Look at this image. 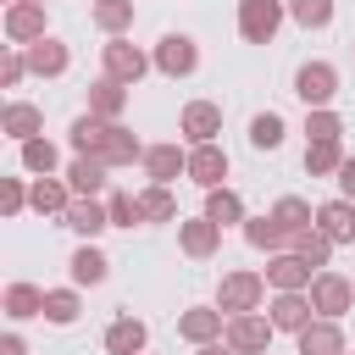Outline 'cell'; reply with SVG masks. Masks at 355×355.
<instances>
[{
	"instance_id": "6",
	"label": "cell",
	"mask_w": 355,
	"mask_h": 355,
	"mask_svg": "<svg viewBox=\"0 0 355 355\" xmlns=\"http://www.w3.org/2000/svg\"><path fill=\"white\" fill-rule=\"evenodd\" d=\"M294 94L305 100V111H311V105H333V94H338V67H333V61H305V67L294 72Z\"/></svg>"
},
{
	"instance_id": "12",
	"label": "cell",
	"mask_w": 355,
	"mask_h": 355,
	"mask_svg": "<svg viewBox=\"0 0 355 355\" xmlns=\"http://www.w3.org/2000/svg\"><path fill=\"white\" fill-rule=\"evenodd\" d=\"M139 166H144L150 183H172V178H189V150L178 139H166V144H150Z\"/></svg>"
},
{
	"instance_id": "39",
	"label": "cell",
	"mask_w": 355,
	"mask_h": 355,
	"mask_svg": "<svg viewBox=\"0 0 355 355\" xmlns=\"http://www.w3.org/2000/svg\"><path fill=\"white\" fill-rule=\"evenodd\" d=\"M305 139H344V122L333 105H311L305 111Z\"/></svg>"
},
{
	"instance_id": "29",
	"label": "cell",
	"mask_w": 355,
	"mask_h": 355,
	"mask_svg": "<svg viewBox=\"0 0 355 355\" xmlns=\"http://www.w3.org/2000/svg\"><path fill=\"white\" fill-rule=\"evenodd\" d=\"M0 311H6L11 322H33V316H44V288H33V283H6Z\"/></svg>"
},
{
	"instance_id": "3",
	"label": "cell",
	"mask_w": 355,
	"mask_h": 355,
	"mask_svg": "<svg viewBox=\"0 0 355 355\" xmlns=\"http://www.w3.org/2000/svg\"><path fill=\"white\" fill-rule=\"evenodd\" d=\"M283 22H288L283 0H239V39L244 44H272Z\"/></svg>"
},
{
	"instance_id": "45",
	"label": "cell",
	"mask_w": 355,
	"mask_h": 355,
	"mask_svg": "<svg viewBox=\"0 0 355 355\" xmlns=\"http://www.w3.org/2000/svg\"><path fill=\"white\" fill-rule=\"evenodd\" d=\"M0 355H28V344H22V333H6V338H0Z\"/></svg>"
},
{
	"instance_id": "44",
	"label": "cell",
	"mask_w": 355,
	"mask_h": 355,
	"mask_svg": "<svg viewBox=\"0 0 355 355\" xmlns=\"http://www.w3.org/2000/svg\"><path fill=\"white\" fill-rule=\"evenodd\" d=\"M333 183H338V194H344V200H355V155L338 166V178H333Z\"/></svg>"
},
{
	"instance_id": "37",
	"label": "cell",
	"mask_w": 355,
	"mask_h": 355,
	"mask_svg": "<svg viewBox=\"0 0 355 355\" xmlns=\"http://www.w3.org/2000/svg\"><path fill=\"white\" fill-rule=\"evenodd\" d=\"M139 200H144V222H178V200H172V183H150Z\"/></svg>"
},
{
	"instance_id": "20",
	"label": "cell",
	"mask_w": 355,
	"mask_h": 355,
	"mask_svg": "<svg viewBox=\"0 0 355 355\" xmlns=\"http://www.w3.org/2000/svg\"><path fill=\"white\" fill-rule=\"evenodd\" d=\"M0 133H6V139H17V144H28V139H39V133H44V111H39V105H28V100H11V105L0 111Z\"/></svg>"
},
{
	"instance_id": "5",
	"label": "cell",
	"mask_w": 355,
	"mask_h": 355,
	"mask_svg": "<svg viewBox=\"0 0 355 355\" xmlns=\"http://www.w3.org/2000/svg\"><path fill=\"white\" fill-rule=\"evenodd\" d=\"M272 333H277V327H272L266 311H244V316H227V333H222V338H227L239 355H266V349H272Z\"/></svg>"
},
{
	"instance_id": "4",
	"label": "cell",
	"mask_w": 355,
	"mask_h": 355,
	"mask_svg": "<svg viewBox=\"0 0 355 355\" xmlns=\"http://www.w3.org/2000/svg\"><path fill=\"white\" fill-rule=\"evenodd\" d=\"M311 305H316V316H344L349 305H355V277H344V272H333V266H322L316 277H311Z\"/></svg>"
},
{
	"instance_id": "8",
	"label": "cell",
	"mask_w": 355,
	"mask_h": 355,
	"mask_svg": "<svg viewBox=\"0 0 355 355\" xmlns=\"http://www.w3.org/2000/svg\"><path fill=\"white\" fill-rule=\"evenodd\" d=\"M150 55H155V72H166V78H189L200 67V44L189 33H161V44Z\"/></svg>"
},
{
	"instance_id": "35",
	"label": "cell",
	"mask_w": 355,
	"mask_h": 355,
	"mask_svg": "<svg viewBox=\"0 0 355 355\" xmlns=\"http://www.w3.org/2000/svg\"><path fill=\"white\" fill-rule=\"evenodd\" d=\"M288 250H294V255H305V261H311L316 272H322V266L333 261V239H327V233H322L316 222H311V227H300V233L288 239Z\"/></svg>"
},
{
	"instance_id": "22",
	"label": "cell",
	"mask_w": 355,
	"mask_h": 355,
	"mask_svg": "<svg viewBox=\"0 0 355 355\" xmlns=\"http://www.w3.org/2000/svg\"><path fill=\"white\" fill-rule=\"evenodd\" d=\"M72 200H78V194H72L67 178H33V189H28V205H33L39 216H67Z\"/></svg>"
},
{
	"instance_id": "36",
	"label": "cell",
	"mask_w": 355,
	"mask_h": 355,
	"mask_svg": "<svg viewBox=\"0 0 355 355\" xmlns=\"http://www.w3.org/2000/svg\"><path fill=\"white\" fill-rule=\"evenodd\" d=\"M283 133H288V128H283L277 111H255V116H250V144H255V150H277Z\"/></svg>"
},
{
	"instance_id": "1",
	"label": "cell",
	"mask_w": 355,
	"mask_h": 355,
	"mask_svg": "<svg viewBox=\"0 0 355 355\" xmlns=\"http://www.w3.org/2000/svg\"><path fill=\"white\" fill-rule=\"evenodd\" d=\"M266 272H250V266H239V272H222V283H216V305L227 311V316H244V311H261L266 305Z\"/></svg>"
},
{
	"instance_id": "17",
	"label": "cell",
	"mask_w": 355,
	"mask_h": 355,
	"mask_svg": "<svg viewBox=\"0 0 355 355\" xmlns=\"http://www.w3.org/2000/svg\"><path fill=\"white\" fill-rule=\"evenodd\" d=\"M311 277H316V266H311L305 255H294V250L266 255V283H272V288H311Z\"/></svg>"
},
{
	"instance_id": "7",
	"label": "cell",
	"mask_w": 355,
	"mask_h": 355,
	"mask_svg": "<svg viewBox=\"0 0 355 355\" xmlns=\"http://www.w3.org/2000/svg\"><path fill=\"white\" fill-rule=\"evenodd\" d=\"M222 333H227V311H222V305H189V311L178 316V338L194 344V349H200V344H216Z\"/></svg>"
},
{
	"instance_id": "34",
	"label": "cell",
	"mask_w": 355,
	"mask_h": 355,
	"mask_svg": "<svg viewBox=\"0 0 355 355\" xmlns=\"http://www.w3.org/2000/svg\"><path fill=\"white\" fill-rule=\"evenodd\" d=\"M22 150V172H33V178H55V166H61V150L39 133V139H28V144H17Z\"/></svg>"
},
{
	"instance_id": "19",
	"label": "cell",
	"mask_w": 355,
	"mask_h": 355,
	"mask_svg": "<svg viewBox=\"0 0 355 355\" xmlns=\"http://www.w3.org/2000/svg\"><path fill=\"white\" fill-rule=\"evenodd\" d=\"M67 272H72V283H78V288H94V283H105V277H111V261H105V250H100L94 239H83V244L72 250Z\"/></svg>"
},
{
	"instance_id": "18",
	"label": "cell",
	"mask_w": 355,
	"mask_h": 355,
	"mask_svg": "<svg viewBox=\"0 0 355 355\" xmlns=\"http://www.w3.org/2000/svg\"><path fill=\"white\" fill-rule=\"evenodd\" d=\"M61 227H72L78 239H100V233L111 227V211H105V200H83V194H78V200L67 205Z\"/></svg>"
},
{
	"instance_id": "9",
	"label": "cell",
	"mask_w": 355,
	"mask_h": 355,
	"mask_svg": "<svg viewBox=\"0 0 355 355\" xmlns=\"http://www.w3.org/2000/svg\"><path fill=\"white\" fill-rule=\"evenodd\" d=\"M178 133H183L189 144H216V133H222V105H216V100H189V105L178 111Z\"/></svg>"
},
{
	"instance_id": "31",
	"label": "cell",
	"mask_w": 355,
	"mask_h": 355,
	"mask_svg": "<svg viewBox=\"0 0 355 355\" xmlns=\"http://www.w3.org/2000/svg\"><path fill=\"white\" fill-rule=\"evenodd\" d=\"M144 150H150V144H139V139H133V133H128L122 122H111V133H105V150H100V161H105V166H133V161H144Z\"/></svg>"
},
{
	"instance_id": "32",
	"label": "cell",
	"mask_w": 355,
	"mask_h": 355,
	"mask_svg": "<svg viewBox=\"0 0 355 355\" xmlns=\"http://www.w3.org/2000/svg\"><path fill=\"white\" fill-rule=\"evenodd\" d=\"M205 216H211V222H222V227H233V222L244 227V216H250V211H244L239 189H227V183H222V189H205Z\"/></svg>"
},
{
	"instance_id": "27",
	"label": "cell",
	"mask_w": 355,
	"mask_h": 355,
	"mask_svg": "<svg viewBox=\"0 0 355 355\" xmlns=\"http://www.w3.org/2000/svg\"><path fill=\"white\" fill-rule=\"evenodd\" d=\"M133 17H139V6H133V0H94V6H89V22H94L105 39L128 33V28H133Z\"/></svg>"
},
{
	"instance_id": "43",
	"label": "cell",
	"mask_w": 355,
	"mask_h": 355,
	"mask_svg": "<svg viewBox=\"0 0 355 355\" xmlns=\"http://www.w3.org/2000/svg\"><path fill=\"white\" fill-rule=\"evenodd\" d=\"M22 78H28V55H22V44H6V55H0V83L17 89Z\"/></svg>"
},
{
	"instance_id": "2",
	"label": "cell",
	"mask_w": 355,
	"mask_h": 355,
	"mask_svg": "<svg viewBox=\"0 0 355 355\" xmlns=\"http://www.w3.org/2000/svg\"><path fill=\"white\" fill-rule=\"evenodd\" d=\"M150 67H155V55H144L139 44H128V33H116V39H105V44H100V72H105V78H116V83H128V89H133Z\"/></svg>"
},
{
	"instance_id": "38",
	"label": "cell",
	"mask_w": 355,
	"mask_h": 355,
	"mask_svg": "<svg viewBox=\"0 0 355 355\" xmlns=\"http://www.w3.org/2000/svg\"><path fill=\"white\" fill-rule=\"evenodd\" d=\"M105 211H111V227H139V222H144V200L128 194V189L105 194Z\"/></svg>"
},
{
	"instance_id": "13",
	"label": "cell",
	"mask_w": 355,
	"mask_h": 355,
	"mask_svg": "<svg viewBox=\"0 0 355 355\" xmlns=\"http://www.w3.org/2000/svg\"><path fill=\"white\" fill-rule=\"evenodd\" d=\"M294 344H300V355H344V327H338V316H311L294 333Z\"/></svg>"
},
{
	"instance_id": "21",
	"label": "cell",
	"mask_w": 355,
	"mask_h": 355,
	"mask_svg": "<svg viewBox=\"0 0 355 355\" xmlns=\"http://www.w3.org/2000/svg\"><path fill=\"white\" fill-rule=\"evenodd\" d=\"M105 172H111V166H105L100 155H72L61 178L72 183V194H83V200H100V189H105Z\"/></svg>"
},
{
	"instance_id": "24",
	"label": "cell",
	"mask_w": 355,
	"mask_h": 355,
	"mask_svg": "<svg viewBox=\"0 0 355 355\" xmlns=\"http://www.w3.org/2000/svg\"><path fill=\"white\" fill-rule=\"evenodd\" d=\"M316 227L333 239V244H355V200H327V205H316Z\"/></svg>"
},
{
	"instance_id": "41",
	"label": "cell",
	"mask_w": 355,
	"mask_h": 355,
	"mask_svg": "<svg viewBox=\"0 0 355 355\" xmlns=\"http://www.w3.org/2000/svg\"><path fill=\"white\" fill-rule=\"evenodd\" d=\"M288 17L311 33V28H327L333 22V0H288Z\"/></svg>"
},
{
	"instance_id": "48",
	"label": "cell",
	"mask_w": 355,
	"mask_h": 355,
	"mask_svg": "<svg viewBox=\"0 0 355 355\" xmlns=\"http://www.w3.org/2000/svg\"><path fill=\"white\" fill-rule=\"evenodd\" d=\"M344 355H349V349H344Z\"/></svg>"
},
{
	"instance_id": "46",
	"label": "cell",
	"mask_w": 355,
	"mask_h": 355,
	"mask_svg": "<svg viewBox=\"0 0 355 355\" xmlns=\"http://www.w3.org/2000/svg\"><path fill=\"white\" fill-rule=\"evenodd\" d=\"M200 355H239V349H233L227 338H216V344H200Z\"/></svg>"
},
{
	"instance_id": "47",
	"label": "cell",
	"mask_w": 355,
	"mask_h": 355,
	"mask_svg": "<svg viewBox=\"0 0 355 355\" xmlns=\"http://www.w3.org/2000/svg\"><path fill=\"white\" fill-rule=\"evenodd\" d=\"M6 6H17V0H6Z\"/></svg>"
},
{
	"instance_id": "14",
	"label": "cell",
	"mask_w": 355,
	"mask_h": 355,
	"mask_svg": "<svg viewBox=\"0 0 355 355\" xmlns=\"http://www.w3.org/2000/svg\"><path fill=\"white\" fill-rule=\"evenodd\" d=\"M6 39L11 44H33V39H44V0H17V6H6Z\"/></svg>"
},
{
	"instance_id": "23",
	"label": "cell",
	"mask_w": 355,
	"mask_h": 355,
	"mask_svg": "<svg viewBox=\"0 0 355 355\" xmlns=\"http://www.w3.org/2000/svg\"><path fill=\"white\" fill-rule=\"evenodd\" d=\"M288 239H294V233H288L272 211H266V216H244V244H250V250L277 255V250H288Z\"/></svg>"
},
{
	"instance_id": "28",
	"label": "cell",
	"mask_w": 355,
	"mask_h": 355,
	"mask_svg": "<svg viewBox=\"0 0 355 355\" xmlns=\"http://www.w3.org/2000/svg\"><path fill=\"white\" fill-rule=\"evenodd\" d=\"M344 161H349V155H344L338 139H305V172H311V178H338Z\"/></svg>"
},
{
	"instance_id": "30",
	"label": "cell",
	"mask_w": 355,
	"mask_h": 355,
	"mask_svg": "<svg viewBox=\"0 0 355 355\" xmlns=\"http://www.w3.org/2000/svg\"><path fill=\"white\" fill-rule=\"evenodd\" d=\"M105 133H111V122H105V116H94V111H83V116L67 128V139H72V150H78V155H100V150H105Z\"/></svg>"
},
{
	"instance_id": "15",
	"label": "cell",
	"mask_w": 355,
	"mask_h": 355,
	"mask_svg": "<svg viewBox=\"0 0 355 355\" xmlns=\"http://www.w3.org/2000/svg\"><path fill=\"white\" fill-rule=\"evenodd\" d=\"M22 55H28V72H33V78H61V72L72 67V50H67L55 33H44V39L22 44Z\"/></svg>"
},
{
	"instance_id": "26",
	"label": "cell",
	"mask_w": 355,
	"mask_h": 355,
	"mask_svg": "<svg viewBox=\"0 0 355 355\" xmlns=\"http://www.w3.org/2000/svg\"><path fill=\"white\" fill-rule=\"evenodd\" d=\"M144 344H150V327L139 316H116L105 327V355H144Z\"/></svg>"
},
{
	"instance_id": "40",
	"label": "cell",
	"mask_w": 355,
	"mask_h": 355,
	"mask_svg": "<svg viewBox=\"0 0 355 355\" xmlns=\"http://www.w3.org/2000/svg\"><path fill=\"white\" fill-rule=\"evenodd\" d=\"M272 216H277V222H283L288 233H300V227H311V222H316V211H311V205H305L300 194H283V200L272 205Z\"/></svg>"
},
{
	"instance_id": "33",
	"label": "cell",
	"mask_w": 355,
	"mask_h": 355,
	"mask_svg": "<svg viewBox=\"0 0 355 355\" xmlns=\"http://www.w3.org/2000/svg\"><path fill=\"white\" fill-rule=\"evenodd\" d=\"M78 311H83V294H78V283H67V288H44V322H55V327H72V322H78Z\"/></svg>"
},
{
	"instance_id": "11",
	"label": "cell",
	"mask_w": 355,
	"mask_h": 355,
	"mask_svg": "<svg viewBox=\"0 0 355 355\" xmlns=\"http://www.w3.org/2000/svg\"><path fill=\"white\" fill-rule=\"evenodd\" d=\"M266 316H272V327H277V333H300V327L316 316V305H311V294H305V288H272Z\"/></svg>"
},
{
	"instance_id": "42",
	"label": "cell",
	"mask_w": 355,
	"mask_h": 355,
	"mask_svg": "<svg viewBox=\"0 0 355 355\" xmlns=\"http://www.w3.org/2000/svg\"><path fill=\"white\" fill-rule=\"evenodd\" d=\"M28 189L33 183H22V178H0V211L6 216H22L28 211Z\"/></svg>"
},
{
	"instance_id": "10",
	"label": "cell",
	"mask_w": 355,
	"mask_h": 355,
	"mask_svg": "<svg viewBox=\"0 0 355 355\" xmlns=\"http://www.w3.org/2000/svg\"><path fill=\"white\" fill-rule=\"evenodd\" d=\"M178 250H183L189 261H211V255L222 250V222H211L205 211L189 216V222H178Z\"/></svg>"
},
{
	"instance_id": "16",
	"label": "cell",
	"mask_w": 355,
	"mask_h": 355,
	"mask_svg": "<svg viewBox=\"0 0 355 355\" xmlns=\"http://www.w3.org/2000/svg\"><path fill=\"white\" fill-rule=\"evenodd\" d=\"M189 183L222 189L227 183V150L222 144H189Z\"/></svg>"
},
{
	"instance_id": "49",
	"label": "cell",
	"mask_w": 355,
	"mask_h": 355,
	"mask_svg": "<svg viewBox=\"0 0 355 355\" xmlns=\"http://www.w3.org/2000/svg\"><path fill=\"white\" fill-rule=\"evenodd\" d=\"M44 6H50V0H44Z\"/></svg>"
},
{
	"instance_id": "25",
	"label": "cell",
	"mask_w": 355,
	"mask_h": 355,
	"mask_svg": "<svg viewBox=\"0 0 355 355\" xmlns=\"http://www.w3.org/2000/svg\"><path fill=\"white\" fill-rule=\"evenodd\" d=\"M89 111L94 116H105V122H122V111H128V83H116V78H94L89 83Z\"/></svg>"
}]
</instances>
